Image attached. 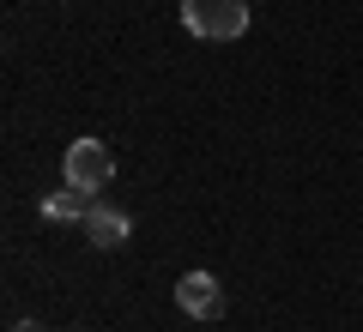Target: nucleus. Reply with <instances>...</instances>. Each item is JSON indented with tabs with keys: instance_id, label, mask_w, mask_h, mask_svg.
Returning a JSON list of instances; mask_svg holds the SVG:
<instances>
[{
	"instance_id": "f257e3e1",
	"label": "nucleus",
	"mask_w": 363,
	"mask_h": 332,
	"mask_svg": "<svg viewBox=\"0 0 363 332\" xmlns=\"http://www.w3.org/2000/svg\"><path fill=\"white\" fill-rule=\"evenodd\" d=\"M182 30L200 42H230L248 30V0H182Z\"/></svg>"
},
{
	"instance_id": "f03ea898",
	"label": "nucleus",
	"mask_w": 363,
	"mask_h": 332,
	"mask_svg": "<svg viewBox=\"0 0 363 332\" xmlns=\"http://www.w3.org/2000/svg\"><path fill=\"white\" fill-rule=\"evenodd\" d=\"M61 176L73 181V188H85V193H104L109 176H116V157H109L104 139H73L67 157H61Z\"/></svg>"
},
{
	"instance_id": "7ed1b4c3",
	"label": "nucleus",
	"mask_w": 363,
	"mask_h": 332,
	"mask_svg": "<svg viewBox=\"0 0 363 332\" xmlns=\"http://www.w3.org/2000/svg\"><path fill=\"white\" fill-rule=\"evenodd\" d=\"M176 308L182 314H194V320H218L224 314V290L212 272H188V278L176 284Z\"/></svg>"
},
{
	"instance_id": "20e7f679",
	"label": "nucleus",
	"mask_w": 363,
	"mask_h": 332,
	"mask_svg": "<svg viewBox=\"0 0 363 332\" xmlns=\"http://www.w3.org/2000/svg\"><path fill=\"white\" fill-rule=\"evenodd\" d=\"M128 236H133V217L121 212V205L97 200V205L85 212V242H91V248H121Z\"/></svg>"
},
{
	"instance_id": "39448f33",
	"label": "nucleus",
	"mask_w": 363,
	"mask_h": 332,
	"mask_svg": "<svg viewBox=\"0 0 363 332\" xmlns=\"http://www.w3.org/2000/svg\"><path fill=\"white\" fill-rule=\"evenodd\" d=\"M91 205H97V193H85V188H73V181H67L61 193H49V200H43V217H49V224H85Z\"/></svg>"
},
{
	"instance_id": "423d86ee",
	"label": "nucleus",
	"mask_w": 363,
	"mask_h": 332,
	"mask_svg": "<svg viewBox=\"0 0 363 332\" xmlns=\"http://www.w3.org/2000/svg\"><path fill=\"white\" fill-rule=\"evenodd\" d=\"M13 332H49V326H43V320H18Z\"/></svg>"
}]
</instances>
